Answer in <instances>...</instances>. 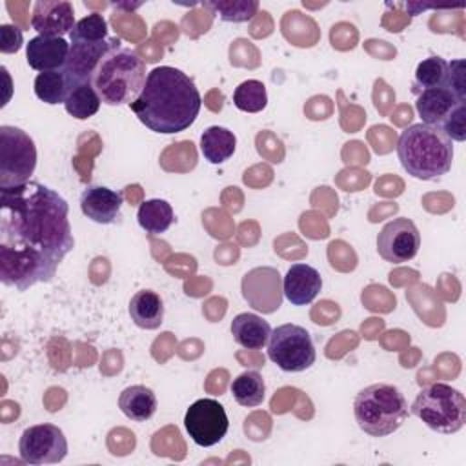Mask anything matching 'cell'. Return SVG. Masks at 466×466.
Instances as JSON below:
<instances>
[{"instance_id":"6da1fadb","label":"cell","mask_w":466,"mask_h":466,"mask_svg":"<svg viewBox=\"0 0 466 466\" xmlns=\"http://www.w3.org/2000/svg\"><path fill=\"white\" fill-rule=\"evenodd\" d=\"M69 206L42 182L0 189V280L25 291L51 282L73 251Z\"/></svg>"},{"instance_id":"7a4b0ae2","label":"cell","mask_w":466,"mask_h":466,"mask_svg":"<svg viewBox=\"0 0 466 466\" xmlns=\"http://www.w3.org/2000/svg\"><path fill=\"white\" fill-rule=\"evenodd\" d=\"M129 107L147 129L173 135L193 126L202 107V96L184 71L160 66L147 73L142 93Z\"/></svg>"},{"instance_id":"3957f363","label":"cell","mask_w":466,"mask_h":466,"mask_svg":"<svg viewBox=\"0 0 466 466\" xmlns=\"http://www.w3.org/2000/svg\"><path fill=\"white\" fill-rule=\"evenodd\" d=\"M397 157L413 178L435 180L451 169L453 142L439 126L411 124L399 135Z\"/></svg>"},{"instance_id":"277c9868","label":"cell","mask_w":466,"mask_h":466,"mask_svg":"<svg viewBox=\"0 0 466 466\" xmlns=\"http://www.w3.org/2000/svg\"><path fill=\"white\" fill-rule=\"evenodd\" d=\"M146 62L131 49L118 46L96 66L91 84L106 106H131L144 89Z\"/></svg>"},{"instance_id":"5b68a950","label":"cell","mask_w":466,"mask_h":466,"mask_svg":"<svg viewBox=\"0 0 466 466\" xmlns=\"http://www.w3.org/2000/svg\"><path fill=\"white\" fill-rule=\"evenodd\" d=\"M353 415L364 433L386 437L397 431L408 419V400L397 386L375 382L355 395Z\"/></svg>"},{"instance_id":"8992f818","label":"cell","mask_w":466,"mask_h":466,"mask_svg":"<svg viewBox=\"0 0 466 466\" xmlns=\"http://www.w3.org/2000/svg\"><path fill=\"white\" fill-rule=\"evenodd\" d=\"M410 410L430 430L444 435L457 433L466 422V399L457 388L446 382L422 388Z\"/></svg>"},{"instance_id":"52a82bcc","label":"cell","mask_w":466,"mask_h":466,"mask_svg":"<svg viewBox=\"0 0 466 466\" xmlns=\"http://www.w3.org/2000/svg\"><path fill=\"white\" fill-rule=\"evenodd\" d=\"M36 167L33 138L15 126H0V189L31 180Z\"/></svg>"},{"instance_id":"ba28073f","label":"cell","mask_w":466,"mask_h":466,"mask_svg":"<svg viewBox=\"0 0 466 466\" xmlns=\"http://www.w3.org/2000/svg\"><path fill=\"white\" fill-rule=\"evenodd\" d=\"M268 359L282 371L299 373L315 364L317 351L309 331L299 324H282L271 329L268 340Z\"/></svg>"},{"instance_id":"9c48e42d","label":"cell","mask_w":466,"mask_h":466,"mask_svg":"<svg viewBox=\"0 0 466 466\" xmlns=\"http://www.w3.org/2000/svg\"><path fill=\"white\" fill-rule=\"evenodd\" d=\"M18 453L25 464H56L67 455V439L55 424H35L22 431Z\"/></svg>"},{"instance_id":"30bf717a","label":"cell","mask_w":466,"mask_h":466,"mask_svg":"<svg viewBox=\"0 0 466 466\" xmlns=\"http://www.w3.org/2000/svg\"><path fill=\"white\" fill-rule=\"evenodd\" d=\"M184 426L195 444L209 448L226 437L229 420L224 406L218 400L198 399L187 408L184 415Z\"/></svg>"},{"instance_id":"8fae6325","label":"cell","mask_w":466,"mask_h":466,"mask_svg":"<svg viewBox=\"0 0 466 466\" xmlns=\"http://www.w3.org/2000/svg\"><path fill=\"white\" fill-rule=\"evenodd\" d=\"M244 300L260 313H273L282 306V277L277 268L258 266L249 269L240 282Z\"/></svg>"},{"instance_id":"7c38bea8","label":"cell","mask_w":466,"mask_h":466,"mask_svg":"<svg viewBox=\"0 0 466 466\" xmlns=\"http://www.w3.org/2000/svg\"><path fill=\"white\" fill-rule=\"evenodd\" d=\"M420 248V233L413 220L399 217L390 220L377 237V251L380 258L391 264L411 260Z\"/></svg>"},{"instance_id":"4fadbf2b","label":"cell","mask_w":466,"mask_h":466,"mask_svg":"<svg viewBox=\"0 0 466 466\" xmlns=\"http://www.w3.org/2000/svg\"><path fill=\"white\" fill-rule=\"evenodd\" d=\"M75 24L73 4L67 0H38L33 5L31 27L42 36L64 38Z\"/></svg>"},{"instance_id":"5bb4252c","label":"cell","mask_w":466,"mask_h":466,"mask_svg":"<svg viewBox=\"0 0 466 466\" xmlns=\"http://www.w3.org/2000/svg\"><path fill=\"white\" fill-rule=\"evenodd\" d=\"M118 46H122V40L116 36L106 38L102 42H93V44H71L64 71L67 73L73 84L91 82V76L96 66L100 64V60Z\"/></svg>"},{"instance_id":"9a60e30c","label":"cell","mask_w":466,"mask_h":466,"mask_svg":"<svg viewBox=\"0 0 466 466\" xmlns=\"http://www.w3.org/2000/svg\"><path fill=\"white\" fill-rule=\"evenodd\" d=\"M71 44L58 36H35L25 44L27 66L38 73L60 71L66 67Z\"/></svg>"},{"instance_id":"2e32d148","label":"cell","mask_w":466,"mask_h":466,"mask_svg":"<svg viewBox=\"0 0 466 466\" xmlns=\"http://www.w3.org/2000/svg\"><path fill=\"white\" fill-rule=\"evenodd\" d=\"M124 195L106 186H89L80 195L82 213L96 224H113L120 217Z\"/></svg>"},{"instance_id":"e0dca14e","label":"cell","mask_w":466,"mask_h":466,"mask_svg":"<svg viewBox=\"0 0 466 466\" xmlns=\"http://www.w3.org/2000/svg\"><path fill=\"white\" fill-rule=\"evenodd\" d=\"M322 288V277L320 273L304 262L293 264L286 277L282 279V291L284 297L293 304V306H306L315 300Z\"/></svg>"},{"instance_id":"ac0fdd59","label":"cell","mask_w":466,"mask_h":466,"mask_svg":"<svg viewBox=\"0 0 466 466\" xmlns=\"http://www.w3.org/2000/svg\"><path fill=\"white\" fill-rule=\"evenodd\" d=\"M462 102L464 100H459L446 86H442L422 89L420 93H417L415 109L422 118V124L441 127L442 122L450 116V113Z\"/></svg>"},{"instance_id":"d6986e66","label":"cell","mask_w":466,"mask_h":466,"mask_svg":"<svg viewBox=\"0 0 466 466\" xmlns=\"http://www.w3.org/2000/svg\"><path fill=\"white\" fill-rule=\"evenodd\" d=\"M231 335L238 346L246 350H260L269 340L271 326L255 313H238L231 320Z\"/></svg>"},{"instance_id":"ffe728a7","label":"cell","mask_w":466,"mask_h":466,"mask_svg":"<svg viewBox=\"0 0 466 466\" xmlns=\"http://www.w3.org/2000/svg\"><path fill=\"white\" fill-rule=\"evenodd\" d=\"M129 317L142 329H157L164 322V300L153 289H140L129 300Z\"/></svg>"},{"instance_id":"44dd1931","label":"cell","mask_w":466,"mask_h":466,"mask_svg":"<svg viewBox=\"0 0 466 466\" xmlns=\"http://www.w3.org/2000/svg\"><path fill=\"white\" fill-rule=\"evenodd\" d=\"M157 406L158 400L155 391L144 384L127 386L118 397V408L127 419L135 422L149 420L155 415Z\"/></svg>"},{"instance_id":"7402d4cb","label":"cell","mask_w":466,"mask_h":466,"mask_svg":"<svg viewBox=\"0 0 466 466\" xmlns=\"http://www.w3.org/2000/svg\"><path fill=\"white\" fill-rule=\"evenodd\" d=\"M237 137L222 126H209L200 135V153L209 164H222L233 157Z\"/></svg>"},{"instance_id":"603a6c76","label":"cell","mask_w":466,"mask_h":466,"mask_svg":"<svg viewBox=\"0 0 466 466\" xmlns=\"http://www.w3.org/2000/svg\"><path fill=\"white\" fill-rule=\"evenodd\" d=\"M137 218L146 233L160 235L171 228V224L175 222V213L167 200L149 198L140 204Z\"/></svg>"},{"instance_id":"cb8c5ba5","label":"cell","mask_w":466,"mask_h":466,"mask_svg":"<svg viewBox=\"0 0 466 466\" xmlns=\"http://www.w3.org/2000/svg\"><path fill=\"white\" fill-rule=\"evenodd\" d=\"M100 104H102V100H100L96 89L93 87V84L78 82V84H73V87L64 102V107L73 118L86 120L98 113Z\"/></svg>"},{"instance_id":"d4e9b609","label":"cell","mask_w":466,"mask_h":466,"mask_svg":"<svg viewBox=\"0 0 466 466\" xmlns=\"http://www.w3.org/2000/svg\"><path fill=\"white\" fill-rule=\"evenodd\" d=\"M73 87L71 78L64 69L38 73L35 78V95L46 104H64Z\"/></svg>"},{"instance_id":"484cf974","label":"cell","mask_w":466,"mask_h":466,"mask_svg":"<svg viewBox=\"0 0 466 466\" xmlns=\"http://www.w3.org/2000/svg\"><path fill=\"white\" fill-rule=\"evenodd\" d=\"M231 393L237 404L244 408H255L262 404L266 395V382L262 375L255 370H248L240 375H237L231 382Z\"/></svg>"},{"instance_id":"4316f807","label":"cell","mask_w":466,"mask_h":466,"mask_svg":"<svg viewBox=\"0 0 466 466\" xmlns=\"http://www.w3.org/2000/svg\"><path fill=\"white\" fill-rule=\"evenodd\" d=\"M448 78V62L442 56H428L419 62L415 69V80L411 86L413 93H420L422 89L442 87Z\"/></svg>"},{"instance_id":"83f0119b","label":"cell","mask_w":466,"mask_h":466,"mask_svg":"<svg viewBox=\"0 0 466 466\" xmlns=\"http://www.w3.org/2000/svg\"><path fill=\"white\" fill-rule=\"evenodd\" d=\"M233 104L244 113H258L268 106V91L260 80H244L233 91Z\"/></svg>"},{"instance_id":"f1b7e54d","label":"cell","mask_w":466,"mask_h":466,"mask_svg":"<svg viewBox=\"0 0 466 466\" xmlns=\"http://www.w3.org/2000/svg\"><path fill=\"white\" fill-rule=\"evenodd\" d=\"M71 44H93L107 38V22L100 13L80 18L69 33Z\"/></svg>"},{"instance_id":"f546056e","label":"cell","mask_w":466,"mask_h":466,"mask_svg":"<svg viewBox=\"0 0 466 466\" xmlns=\"http://www.w3.org/2000/svg\"><path fill=\"white\" fill-rule=\"evenodd\" d=\"M204 5L217 11L224 22H233V24L251 20L258 9L257 0H228V2L218 0V2H206Z\"/></svg>"},{"instance_id":"4dcf8cb0","label":"cell","mask_w":466,"mask_h":466,"mask_svg":"<svg viewBox=\"0 0 466 466\" xmlns=\"http://www.w3.org/2000/svg\"><path fill=\"white\" fill-rule=\"evenodd\" d=\"M441 129L446 133V137L453 142H464L466 140V102L459 104L450 116L442 122Z\"/></svg>"},{"instance_id":"1f68e13d","label":"cell","mask_w":466,"mask_h":466,"mask_svg":"<svg viewBox=\"0 0 466 466\" xmlns=\"http://www.w3.org/2000/svg\"><path fill=\"white\" fill-rule=\"evenodd\" d=\"M464 60H453L448 64V78H446V87L459 98L466 102V73H464Z\"/></svg>"},{"instance_id":"d6a6232c","label":"cell","mask_w":466,"mask_h":466,"mask_svg":"<svg viewBox=\"0 0 466 466\" xmlns=\"http://www.w3.org/2000/svg\"><path fill=\"white\" fill-rule=\"evenodd\" d=\"M24 44L22 31L15 25L4 24L0 25V51L2 53H16Z\"/></svg>"}]
</instances>
